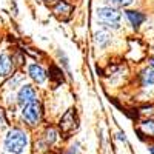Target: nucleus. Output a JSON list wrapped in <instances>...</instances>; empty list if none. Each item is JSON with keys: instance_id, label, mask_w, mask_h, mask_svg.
<instances>
[{"instance_id": "obj_13", "label": "nucleus", "mask_w": 154, "mask_h": 154, "mask_svg": "<svg viewBox=\"0 0 154 154\" xmlns=\"http://www.w3.org/2000/svg\"><path fill=\"white\" fill-rule=\"evenodd\" d=\"M106 2L109 3L111 8H123V6L131 5L133 0H106Z\"/></svg>"}, {"instance_id": "obj_6", "label": "nucleus", "mask_w": 154, "mask_h": 154, "mask_svg": "<svg viewBox=\"0 0 154 154\" xmlns=\"http://www.w3.org/2000/svg\"><path fill=\"white\" fill-rule=\"evenodd\" d=\"M28 72H29V75L32 77L37 83H43L45 79H46L45 69H43L42 66H38V65H31V66L28 68Z\"/></svg>"}, {"instance_id": "obj_10", "label": "nucleus", "mask_w": 154, "mask_h": 154, "mask_svg": "<svg viewBox=\"0 0 154 154\" xmlns=\"http://www.w3.org/2000/svg\"><path fill=\"white\" fill-rule=\"evenodd\" d=\"M109 40H111V34L108 31H99V32H96V43L100 48L106 46L109 43Z\"/></svg>"}, {"instance_id": "obj_17", "label": "nucleus", "mask_w": 154, "mask_h": 154, "mask_svg": "<svg viewBox=\"0 0 154 154\" xmlns=\"http://www.w3.org/2000/svg\"><path fill=\"white\" fill-rule=\"evenodd\" d=\"M149 152H151V154H154V145H152V146L149 148Z\"/></svg>"}, {"instance_id": "obj_11", "label": "nucleus", "mask_w": 154, "mask_h": 154, "mask_svg": "<svg viewBox=\"0 0 154 154\" xmlns=\"http://www.w3.org/2000/svg\"><path fill=\"white\" fill-rule=\"evenodd\" d=\"M142 83L143 86H151L154 85V69L148 68L142 72Z\"/></svg>"}, {"instance_id": "obj_2", "label": "nucleus", "mask_w": 154, "mask_h": 154, "mask_svg": "<svg viewBox=\"0 0 154 154\" xmlns=\"http://www.w3.org/2000/svg\"><path fill=\"white\" fill-rule=\"evenodd\" d=\"M97 19L100 23H103L105 26L109 28H119V20H120V12L111 8V6H105V8H99L97 9Z\"/></svg>"}, {"instance_id": "obj_1", "label": "nucleus", "mask_w": 154, "mask_h": 154, "mask_svg": "<svg viewBox=\"0 0 154 154\" xmlns=\"http://www.w3.org/2000/svg\"><path fill=\"white\" fill-rule=\"evenodd\" d=\"M26 143H28V137L20 130L9 131L6 139H5V148L9 152H14V154H20L25 148H26Z\"/></svg>"}, {"instance_id": "obj_8", "label": "nucleus", "mask_w": 154, "mask_h": 154, "mask_svg": "<svg viewBox=\"0 0 154 154\" xmlns=\"http://www.w3.org/2000/svg\"><path fill=\"white\" fill-rule=\"evenodd\" d=\"M11 71H12V62H11V59L6 54H2V56H0V75L6 77V75L11 74Z\"/></svg>"}, {"instance_id": "obj_5", "label": "nucleus", "mask_w": 154, "mask_h": 154, "mask_svg": "<svg viewBox=\"0 0 154 154\" xmlns=\"http://www.w3.org/2000/svg\"><path fill=\"white\" fill-rule=\"evenodd\" d=\"M75 114H74V109H69L65 112V116L60 119V130L62 133H71L74 128H75Z\"/></svg>"}, {"instance_id": "obj_4", "label": "nucleus", "mask_w": 154, "mask_h": 154, "mask_svg": "<svg viewBox=\"0 0 154 154\" xmlns=\"http://www.w3.org/2000/svg\"><path fill=\"white\" fill-rule=\"evenodd\" d=\"M17 102L22 105V106H26L32 102H35V91L32 89V86L29 85H23L20 88V91L17 94Z\"/></svg>"}, {"instance_id": "obj_18", "label": "nucleus", "mask_w": 154, "mask_h": 154, "mask_svg": "<svg viewBox=\"0 0 154 154\" xmlns=\"http://www.w3.org/2000/svg\"><path fill=\"white\" fill-rule=\"evenodd\" d=\"M0 125H3V117H2V114H0Z\"/></svg>"}, {"instance_id": "obj_9", "label": "nucleus", "mask_w": 154, "mask_h": 154, "mask_svg": "<svg viewBox=\"0 0 154 154\" xmlns=\"http://www.w3.org/2000/svg\"><path fill=\"white\" fill-rule=\"evenodd\" d=\"M126 17L131 22L133 26H139V25H142V22L145 20V16L142 12H136V11H126Z\"/></svg>"}, {"instance_id": "obj_12", "label": "nucleus", "mask_w": 154, "mask_h": 154, "mask_svg": "<svg viewBox=\"0 0 154 154\" xmlns=\"http://www.w3.org/2000/svg\"><path fill=\"white\" fill-rule=\"evenodd\" d=\"M140 130L148 136H154V120H146L140 125Z\"/></svg>"}, {"instance_id": "obj_19", "label": "nucleus", "mask_w": 154, "mask_h": 154, "mask_svg": "<svg viewBox=\"0 0 154 154\" xmlns=\"http://www.w3.org/2000/svg\"><path fill=\"white\" fill-rule=\"evenodd\" d=\"M151 66L154 68V59H151Z\"/></svg>"}, {"instance_id": "obj_14", "label": "nucleus", "mask_w": 154, "mask_h": 154, "mask_svg": "<svg viewBox=\"0 0 154 154\" xmlns=\"http://www.w3.org/2000/svg\"><path fill=\"white\" fill-rule=\"evenodd\" d=\"M54 140H56V131L54 130H48L46 131V143H54Z\"/></svg>"}, {"instance_id": "obj_7", "label": "nucleus", "mask_w": 154, "mask_h": 154, "mask_svg": "<svg viewBox=\"0 0 154 154\" xmlns=\"http://www.w3.org/2000/svg\"><path fill=\"white\" fill-rule=\"evenodd\" d=\"M54 12H56L59 17H62L63 20H66V19L69 17V14L72 12V8H71V5H68L66 2H59L57 6L54 8Z\"/></svg>"}, {"instance_id": "obj_3", "label": "nucleus", "mask_w": 154, "mask_h": 154, "mask_svg": "<svg viewBox=\"0 0 154 154\" xmlns=\"http://www.w3.org/2000/svg\"><path fill=\"white\" fill-rule=\"evenodd\" d=\"M22 116H23V119L26 120V123H29V125H37L38 122H40V117H42L40 103H38V102H32V103L23 106Z\"/></svg>"}, {"instance_id": "obj_16", "label": "nucleus", "mask_w": 154, "mask_h": 154, "mask_svg": "<svg viewBox=\"0 0 154 154\" xmlns=\"http://www.w3.org/2000/svg\"><path fill=\"white\" fill-rule=\"evenodd\" d=\"M117 136H119V139H120V140H125V134H123V133H119Z\"/></svg>"}, {"instance_id": "obj_15", "label": "nucleus", "mask_w": 154, "mask_h": 154, "mask_svg": "<svg viewBox=\"0 0 154 154\" xmlns=\"http://www.w3.org/2000/svg\"><path fill=\"white\" fill-rule=\"evenodd\" d=\"M19 82H22V75H19V74H17V75H16V79L9 82V86H11V88H16V85H17Z\"/></svg>"}]
</instances>
